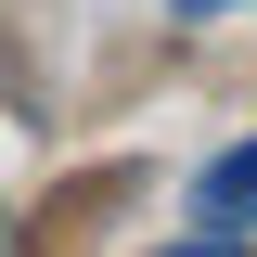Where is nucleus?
<instances>
[{"label": "nucleus", "mask_w": 257, "mask_h": 257, "mask_svg": "<svg viewBox=\"0 0 257 257\" xmlns=\"http://www.w3.org/2000/svg\"><path fill=\"white\" fill-rule=\"evenodd\" d=\"M0 244H13V206H0Z\"/></svg>", "instance_id": "obj_3"}, {"label": "nucleus", "mask_w": 257, "mask_h": 257, "mask_svg": "<svg viewBox=\"0 0 257 257\" xmlns=\"http://www.w3.org/2000/svg\"><path fill=\"white\" fill-rule=\"evenodd\" d=\"M180 13H219V0H180Z\"/></svg>", "instance_id": "obj_2"}, {"label": "nucleus", "mask_w": 257, "mask_h": 257, "mask_svg": "<svg viewBox=\"0 0 257 257\" xmlns=\"http://www.w3.org/2000/svg\"><path fill=\"white\" fill-rule=\"evenodd\" d=\"M244 231H257V142H231L193 180V244H244Z\"/></svg>", "instance_id": "obj_1"}]
</instances>
